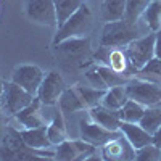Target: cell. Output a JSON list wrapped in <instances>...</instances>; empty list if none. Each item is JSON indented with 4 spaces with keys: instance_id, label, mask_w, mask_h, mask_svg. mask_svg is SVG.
<instances>
[{
    "instance_id": "obj_1",
    "label": "cell",
    "mask_w": 161,
    "mask_h": 161,
    "mask_svg": "<svg viewBox=\"0 0 161 161\" xmlns=\"http://www.w3.org/2000/svg\"><path fill=\"white\" fill-rule=\"evenodd\" d=\"M53 52L76 68H87L90 61V37H71L53 44Z\"/></svg>"
},
{
    "instance_id": "obj_2",
    "label": "cell",
    "mask_w": 161,
    "mask_h": 161,
    "mask_svg": "<svg viewBox=\"0 0 161 161\" xmlns=\"http://www.w3.org/2000/svg\"><path fill=\"white\" fill-rule=\"evenodd\" d=\"M92 28H93V15L89 5L82 3L76 13H73L61 26H58L57 34L53 37V44H58L61 40L71 37H87Z\"/></svg>"
},
{
    "instance_id": "obj_3",
    "label": "cell",
    "mask_w": 161,
    "mask_h": 161,
    "mask_svg": "<svg viewBox=\"0 0 161 161\" xmlns=\"http://www.w3.org/2000/svg\"><path fill=\"white\" fill-rule=\"evenodd\" d=\"M136 39H139L137 26L127 23L126 19H118L105 24L100 45L108 48H119V47H127Z\"/></svg>"
},
{
    "instance_id": "obj_4",
    "label": "cell",
    "mask_w": 161,
    "mask_h": 161,
    "mask_svg": "<svg viewBox=\"0 0 161 161\" xmlns=\"http://www.w3.org/2000/svg\"><path fill=\"white\" fill-rule=\"evenodd\" d=\"M126 93L130 100H136L143 106H155L161 103V82L145 77L129 79L126 84Z\"/></svg>"
},
{
    "instance_id": "obj_5",
    "label": "cell",
    "mask_w": 161,
    "mask_h": 161,
    "mask_svg": "<svg viewBox=\"0 0 161 161\" xmlns=\"http://www.w3.org/2000/svg\"><path fill=\"white\" fill-rule=\"evenodd\" d=\"M155 40L156 32H152L145 37H139L127 45L126 55L129 58L130 66L136 71H140L143 66L155 57Z\"/></svg>"
},
{
    "instance_id": "obj_6",
    "label": "cell",
    "mask_w": 161,
    "mask_h": 161,
    "mask_svg": "<svg viewBox=\"0 0 161 161\" xmlns=\"http://www.w3.org/2000/svg\"><path fill=\"white\" fill-rule=\"evenodd\" d=\"M34 95L24 90L13 80L5 82L3 80V93H2V111L8 116H15L21 111L24 106H28L32 102Z\"/></svg>"
},
{
    "instance_id": "obj_7",
    "label": "cell",
    "mask_w": 161,
    "mask_h": 161,
    "mask_svg": "<svg viewBox=\"0 0 161 161\" xmlns=\"http://www.w3.org/2000/svg\"><path fill=\"white\" fill-rule=\"evenodd\" d=\"M79 136L82 140L95 145V147H103L106 142H110L113 139L123 137L124 134L121 130H110L100 124H97L95 121H92L90 118H84L79 121Z\"/></svg>"
},
{
    "instance_id": "obj_8",
    "label": "cell",
    "mask_w": 161,
    "mask_h": 161,
    "mask_svg": "<svg viewBox=\"0 0 161 161\" xmlns=\"http://www.w3.org/2000/svg\"><path fill=\"white\" fill-rule=\"evenodd\" d=\"M66 89L64 79L58 71H48L44 76V80L37 90V98L42 102L45 106H53L58 105V100L61 97L63 90Z\"/></svg>"
},
{
    "instance_id": "obj_9",
    "label": "cell",
    "mask_w": 161,
    "mask_h": 161,
    "mask_svg": "<svg viewBox=\"0 0 161 161\" xmlns=\"http://www.w3.org/2000/svg\"><path fill=\"white\" fill-rule=\"evenodd\" d=\"M97 152V147L92 145L82 139L77 140H68L61 142L55 147V159L61 161H71V159H89Z\"/></svg>"
},
{
    "instance_id": "obj_10",
    "label": "cell",
    "mask_w": 161,
    "mask_h": 161,
    "mask_svg": "<svg viewBox=\"0 0 161 161\" xmlns=\"http://www.w3.org/2000/svg\"><path fill=\"white\" fill-rule=\"evenodd\" d=\"M44 76H45V73L40 69L37 64H28L26 63V64L16 66V68L13 69L11 80L36 97L37 90H39L40 84H42V80H44Z\"/></svg>"
},
{
    "instance_id": "obj_11",
    "label": "cell",
    "mask_w": 161,
    "mask_h": 161,
    "mask_svg": "<svg viewBox=\"0 0 161 161\" xmlns=\"http://www.w3.org/2000/svg\"><path fill=\"white\" fill-rule=\"evenodd\" d=\"M26 16L40 26H57L53 0H26Z\"/></svg>"
},
{
    "instance_id": "obj_12",
    "label": "cell",
    "mask_w": 161,
    "mask_h": 161,
    "mask_svg": "<svg viewBox=\"0 0 161 161\" xmlns=\"http://www.w3.org/2000/svg\"><path fill=\"white\" fill-rule=\"evenodd\" d=\"M42 102H40L37 97L32 98V102L24 106L21 111H18L15 116H11L13 121L18 124L16 129H32V127H42V126H47L45 123V118L40 113V108H42Z\"/></svg>"
},
{
    "instance_id": "obj_13",
    "label": "cell",
    "mask_w": 161,
    "mask_h": 161,
    "mask_svg": "<svg viewBox=\"0 0 161 161\" xmlns=\"http://www.w3.org/2000/svg\"><path fill=\"white\" fill-rule=\"evenodd\" d=\"M103 159H111V161H119V159H136V148L129 143V140L123 136L106 142L102 147Z\"/></svg>"
},
{
    "instance_id": "obj_14",
    "label": "cell",
    "mask_w": 161,
    "mask_h": 161,
    "mask_svg": "<svg viewBox=\"0 0 161 161\" xmlns=\"http://www.w3.org/2000/svg\"><path fill=\"white\" fill-rule=\"evenodd\" d=\"M119 130L124 134V137L129 140V143L136 150H139V148H142V147L152 143V140H153L152 134L147 132L139 123H127V121H121Z\"/></svg>"
},
{
    "instance_id": "obj_15",
    "label": "cell",
    "mask_w": 161,
    "mask_h": 161,
    "mask_svg": "<svg viewBox=\"0 0 161 161\" xmlns=\"http://www.w3.org/2000/svg\"><path fill=\"white\" fill-rule=\"evenodd\" d=\"M89 118L92 121H95L97 124L110 129V130H119V124H121L119 111L106 108V106H103L102 103L89 108Z\"/></svg>"
},
{
    "instance_id": "obj_16",
    "label": "cell",
    "mask_w": 161,
    "mask_h": 161,
    "mask_svg": "<svg viewBox=\"0 0 161 161\" xmlns=\"http://www.w3.org/2000/svg\"><path fill=\"white\" fill-rule=\"evenodd\" d=\"M48 126V124H47ZM47 126L42 127H32V129H21V137L24 143L32 150H40V148H52V143L47 137Z\"/></svg>"
},
{
    "instance_id": "obj_17",
    "label": "cell",
    "mask_w": 161,
    "mask_h": 161,
    "mask_svg": "<svg viewBox=\"0 0 161 161\" xmlns=\"http://www.w3.org/2000/svg\"><path fill=\"white\" fill-rule=\"evenodd\" d=\"M58 106L63 113H76V111H84L87 110L86 103L82 102L80 95L77 93L76 87H66L58 100Z\"/></svg>"
},
{
    "instance_id": "obj_18",
    "label": "cell",
    "mask_w": 161,
    "mask_h": 161,
    "mask_svg": "<svg viewBox=\"0 0 161 161\" xmlns=\"http://www.w3.org/2000/svg\"><path fill=\"white\" fill-rule=\"evenodd\" d=\"M47 137H48V140L53 147L60 145L61 142H64L66 139H68V132H66V127H64L63 111L61 110L55 111L52 123L47 126Z\"/></svg>"
},
{
    "instance_id": "obj_19",
    "label": "cell",
    "mask_w": 161,
    "mask_h": 161,
    "mask_svg": "<svg viewBox=\"0 0 161 161\" xmlns=\"http://www.w3.org/2000/svg\"><path fill=\"white\" fill-rule=\"evenodd\" d=\"M127 100H129V97L126 93V86H116V87L106 89L105 97L102 100V105L106 106V108H110V110L119 111Z\"/></svg>"
},
{
    "instance_id": "obj_20",
    "label": "cell",
    "mask_w": 161,
    "mask_h": 161,
    "mask_svg": "<svg viewBox=\"0 0 161 161\" xmlns=\"http://www.w3.org/2000/svg\"><path fill=\"white\" fill-rule=\"evenodd\" d=\"M127 0H103L102 3V18L105 23L118 21L124 18Z\"/></svg>"
},
{
    "instance_id": "obj_21",
    "label": "cell",
    "mask_w": 161,
    "mask_h": 161,
    "mask_svg": "<svg viewBox=\"0 0 161 161\" xmlns=\"http://www.w3.org/2000/svg\"><path fill=\"white\" fill-rule=\"evenodd\" d=\"M57 11V26H61L73 13L79 10V7L84 3V0H53Z\"/></svg>"
},
{
    "instance_id": "obj_22",
    "label": "cell",
    "mask_w": 161,
    "mask_h": 161,
    "mask_svg": "<svg viewBox=\"0 0 161 161\" xmlns=\"http://www.w3.org/2000/svg\"><path fill=\"white\" fill-rule=\"evenodd\" d=\"M77 93L80 95V98H82V102L86 103L87 110L92 108V106H97L102 103L103 97H105V89H95V87H87V86H82V84H76L74 86Z\"/></svg>"
},
{
    "instance_id": "obj_23",
    "label": "cell",
    "mask_w": 161,
    "mask_h": 161,
    "mask_svg": "<svg viewBox=\"0 0 161 161\" xmlns=\"http://www.w3.org/2000/svg\"><path fill=\"white\" fill-rule=\"evenodd\" d=\"M139 124L148 134L153 136V134L161 127V108H156V105L155 106H147L142 119L139 121Z\"/></svg>"
},
{
    "instance_id": "obj_24",
    "label": "cell",
    "mask_w": 161,
    "mask_h": 161,
    "mask_svg": "<svg viewBox=\"0 0 161 161\" xmlns=\"http://www.w3.org/2000/svg\"><path fill=\"white\" fill-rule=\"evenodd\" d=\"M145 108L147 106H143L142 103L129 98L123 108L119 110V118L121 121H127V123H139L145 113Z\"/></svg>"
},
{
    "instance_id": "obj_25",
    "label": "cell",
    "mask_w": 161,
    "mask_h": 161,
    "mask_svg": "<svg viewBox=\"0 0 161 161\" xmlns=\"http://www.w3.org/2000/svg\"><path fill=\"white\" fill-rule=\"evenodd\" d=\"M142 16L152 32L161 31V0H152Z\"/></svg>"
},
{
    "instance_id": "obj_26",
    "label": "cell",
    "mask_w": 161,
    "mask_h": 161,
    "mask_svg": "<svg viewBox=\"0 0 161 161\" xmlns=\"http://www.w3.org/2000/svg\"><path fill=\"white\" fill-rule=\"evenodd\" d=\"M150 2L152 0H127L123 19H126L130 24H137V19L143 15V11L150 5Z\"/></svg>"
},
{
    "instance_id": "obj_27",
    "label": "cell",
    "mask_w": 161,
    "mask_h": 161,
    "mask_svg": "<svg viewBox=\"0 0 161 161\" xmlns=\"http://www.w3.org/2000/svg\"><path fill=\"white\" fill-rule=\"evenodd\" d=\"M97 68H98V71H100V74H102V77H103V80H105V84H106V87H116V86H126L127 84V77L124 76V74H119V73H116L114 69H111L108 64H97Z\"/></svg>"
},
{
    "instance_id": "obj_28",
    "label": "cell",
    "mask_w": 161,
    "mask_h": 161,
    "mask_svg": "<svg viewBox=\"0 0 161 161\" xmlns=\"http://www.w3.org/2000/svg\"><path fill=\"white\" fill-rule=\"evenodd\" d=\"M129 58L126 55L124 50L121 48H113L110 50V60H108V66L111 69H114L119 74H127V66H129Z\"/></svg>"
},
{
    "instance_id": "obj_29",
    "label": "cell",
    "mask_w": 161,
    "mask_h": 161,
    "mask_svg": "<svg viewBox=\"0 0 161 161\" xmlns=\"http://www.w3.org/2000/svg\"><path fill=\"white\" fill-rule=\"evenodd\" d=\"M136 159H139V161H158V159H161V148H158L155 143H148V145L142 147V148L136 150Z\"/></svg>"
},
{
    "instance_id": "obj_30",
    "label": "cell",
    "mask_w": 161,
    "mask_h": 161,
    "mask_svg": "<svg viewBox=\"0 0 161 161\" xmlns=\"http://www.w3.org/2000/svg\"><path fill=\"white\" fill-rule=\"evenodd\" d=\"M139 74H140V76H150V80H155L153 77H156L159 82H161V58L153 57V58L139 71ZM145 79H147V77H145ZM158 80H156V82H158Z\"/></svg>"
},
{
    "instance_id": "obj_31",
    "label": "cell",
    "mask_w": 161,
    "mask_h": 161,
    "mask_svg": "<svg viewBox=\"0 0 161 161\" xmlns=\"http://www.w3.org/2000/svg\"><path fill=\"white\" fill-rule=\"evenodd\" d=\"M86 79L89 80V84L92 86V87H95V89H108L106 87V84H105V80H103V77H102V74H100V71H98V68H97V64H92L90 68H86Z\"/></svg>"
},
{
    "instance_id": "obj_32",
    "label": "cell",
    "mask_w": 161,
    "mask_h": 161,
    "mask_svg": "<svg viewBox=\"0 0 161 161\" xmlns=\"http://www.w3.org/2000/svg\"><path fill=\"white\" fill-rule=\"evenodd\" d=\"M93 60L97 61V64H108V60H110V48L100 45V48L93 53Z\"/></svg>"
},
{
    "instance_id": "obj_33",
    "label": "cell",
    "mask_w": 161,
    "mask_h": 161,
    "mask_svg": "<svg viewBox=\"0 0 161 161\" xmlns=\"http://www.w3.org/2000/svg\"><path fill=\"white\" fill-rule=\"evenodd\" d=\"M7 127H8V114H5L3 111H0V140L3 139Z\"/></svg>"
},
{
    "instance_id": "obj_34",
    "label": "cell",
    "mask_w": 161,
    "mask_h": 161,
    "mask_svg": "<svg viewBox=\"0 0 161 161\" xmlns=\"http://www.w3.org/2000/svg\"><path fill=\"white\" fill-rule=\"evenodd\" d=\"M155 57L161 58V31L156 32V40H155Z\"/></svg>"
},
{
    "instance_id": "obj_35",
    "label": "cell",
    "mask_w": 161,
    "mask_h": 161,
    "mask_svg": "<svg viewBox=\"0 0 161 161\" xmlns=\"http://www.w3.org/2000/svg\"><path fill=\"white\" fill-rule=\"evenodd\" d=\"M152 137H153L152 143H155V145L158 147V148H161V127H159V129H158V130H156V132L153 134Z\"/></svg>"
},
{
    "instance_id": "obj_36",
    "label": "cell",
    "mask_w": 161,
    "mask_h": 161,
    "mask_svg": "<svg viewBox=\"0 0 161 161\" xmlns=\"http://www.w3.org/2000/svg\"><path fill=\"white\" fill-rule=\"evenodd\" d=\"M2 93H3V80L0 79V111H2Z\"/></svg>"
}]
</instances>
